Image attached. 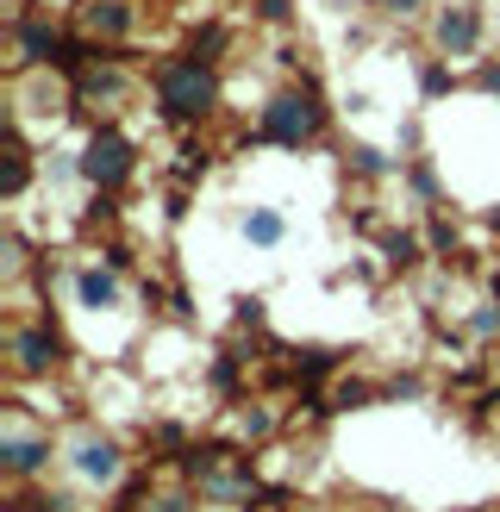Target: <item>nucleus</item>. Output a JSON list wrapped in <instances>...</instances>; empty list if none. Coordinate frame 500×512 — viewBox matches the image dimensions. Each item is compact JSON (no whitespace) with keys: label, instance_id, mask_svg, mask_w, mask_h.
I'll return each instance as SVG.
<instances>
[{"label":"nucleus","instance_id":"1","mask_svg":"<svg viewBox=\"0 0 500 512\" xmlns=\"http://www.w3.org/2000/svg\"><path fill=\"white\" fill-rule=\"evenodd\" d=\"M150 107H157L163 125L175 132H194L207 125L219 107H225V75H219V57H200V50H169L150 69Z\"/></svg>","mask_w":500,"mask_h":512},{"label":"nucleus","instance_id":"2","mask_svg":"<svg viewBox=\"0 0 500 512\" xmlns=\"http://www.w3.org/2000/svg\"><path fill=\"white\" fill-rule=\"evenodd\" d=\"M57 475L69 481L82 500H107L125 488V475H132V450L113 425L100 419H75L63 425V456H57Z\"/></svg>","mask_w":500,"mask_h":512},{"label":"nucleus","instance_id":"3","mask_svg":"<svg viewBox=\"0 0 500 512\" xmlns=\"http://www.w3.org/2000/svg\"><path fill=\"white\" fill-rule=\"evenodd\" d=\"M325 132H332V107H325V94L307 82V75L263 94L257 144H269V150H313V144H325Z\"/></svg>","mask_w":500,"mask_h":512},{"label":"nucleus","instance_id":"4","mask_svg":"<svg viewBox=\"0 0 500 512\" xmlns=\"http://www.w3.org/2000/svg\"><path fill=\"white\" fill-rule=\"evenodd\" d=\"M63 75L75 88V113H94V125L119 119L125 107H132V94H138V69L125 63L119 50H94L88 38H75Z\"/></svg>","mask_w":500,"mask_h":512},{"label":"nucleus","instance_id":"5","mask_svg":"<svg viewBox=\"0 0 500 512\" xmlns=\"http://www.w3.org/2000/svg\"><path fill=\"white\" fill-rule=\"evenodd\" d=\"M182 475L194 481V494L207 512H244L250 500L263 494V469L250 463L238 444H207V450H188Z\"/></svg>","mask_w":500,"mask_h":512},{"label":"nucleus","instance_id":"6","mask_svg":"<svg viewBox=\"0 0 500 512\" xmlns=\"http://www.w3.org/2000/svg\"><path fill=\"white\" fill-rule=\"evenodd\" d=\"M0 350H7V381L13 388H32V381H57L69 369V331L50 319V313H25V319H7V338H0Z\"/></svg>","mask_w":500,"mask_h":512},{"label":"nucleus","instance_id":"7","mask_svg":"<svg viewBox=\"0 0 500 512\" xmlns=\"http://www.w3.org/2000/svg\"><path fill=\"white\" fill-rule=\"evenodd\" d=\"M63 456V431H50L44 419H32V406H7V419H0V475H7V488H38L50 481Z\"/></svg>","mask_w":500,"mask_h":512},{"label":"nucleus","instance_id":"8","mask_svg":"<svg viewBox=\"0 0 500 512\" xmlns=\"http://www.w3.org/2000/svg\"><path fill=\"white\" fill-rule=\"evenodd\" d=\"M132 175H138V138L125 132L119 119L94 125L82 138V150H75V182L94 188L100 200H113L119 188H132Z\"/></svg>","mask_w":500,"mask_h":512},{"label":"nucleus","instance_id":"9","mask_svg":"<svg viewBox=\"0 0 500 512\" xmlns=\"http://www.w3.org/2000/svg\"><path fill=\"white\" fill-rule=\"evenodd\" d=\"M69 50H75V25L63 13H13L7 19V69L25 75V69H63L69 63Z\"/></svg>","mask_w":500,"mask_h":512},{"label":"nucleus","instance_id":"10","mask_svg":"<svg viewBox=\"0 0 500 512\" xmlns=\"http://www.w3.org/2000/svg\"><path fill=\"white\" fill-rule=\"evenodd\" d=\"M125 269H113L107 256H75V263L63 269V300H69V319L82 325V319H119L125 306Z\"/></svg>","mask_w":500,"mask_h":512},{"label":"nucleus","instance_id":"11","mask_svg":"<svg viewBox=\"0 0 500 512\" xmlns=\"http://www.w3.org/2000/svg\"><path fill=\"white\" fill-rule=\"evenodd\" d=\"M425 38H432V57L444 63H475L488 44V13L482 0H438L432 19H425Z\"/></svg>","mask_w":500,"mask_h":512},{"label":"nucleus","instance_id":"12","mask_svg":"<svg viewBox=\"0 0 500 512\" xmlns=\"http://www.w3.org/2000/svg\"><path fill=\"white\" fill-rule=\"evenodd\" d=\"M144 19H150V0H82L69 13L75 38H88L94 50H132L144 38Z\"/></svg>","mask_w":500,"mask_h":512},{"label":"nucleus","instance_id":"13","mask_svg":"<svg viewBox=\"0 0 500 512\" xmlns=\"http://www.w3.org/2000/svg\"><path fill=\"white\" fill-rule=\"evenodd\" d=\"M225 431H232V444L244 450H263L275 431H282V413H275V400H238V413L225 419Z\"/></svg>","mask_w":500,"mask_h":512},{"label":"nucleus","instance_id":"14","mask_svg":"<svg viewBox=\"0 0 500 512\" xmlns=\"http://www.w3.org/2000/svg\"><path fill=\"white\" fill-rule=\"evenodd\" d=\"M132 512H207V506H200L188 475H157V481H144V488H138Z\"/></svg>","mask_w":500,"mask_h":512},{"label":"nucleus","instance_id":"15","mask_svg":"<svg viewBox=\"0 0 500 512\" xmlns=\"http://www.w3.org/2000/svg\"><path fill=\"white\" fill-rule=\"evenodd\" d=\"M238 232H244V244H257V250H282L288 244V219L275 213V207H250L238 219Z\"/></svg>","mask_w":500,"mask_h":512},{"label":"nucleus","instance_id":"16","mask_svg":"<svg viewBox=\"0 0 500 512\" xmlns=\"http://www.w3.org/2000/svg\"><path fill=\"white\" fill-rule=\"evenodd\" d=\"M32 269H44V263L32 256V244H25V232H19V225H7V238H0V288H13V281H25Z\"/></svg>","mask_w":500,"mask_h":512},{"label":"nucleus","instance_id":"17","mask_svg":"<svg viewBox=\"0 0 500 512\" xmlns=\"http://www.w3.org/2000/svg\"><path fill=\"white\" fill-rule=\"evenodd\" d=\"M344 169H350V175H363V182H388V175H400L407 163L382 157V150H375V144H350V150H344Z\"/></svg>","mask_w":500,"mask_h":512},{"label":"nucleus","instance_id":"18","mask_svg":"<svg viewBox=\"0 0 500 512\" xmlns=\"http://www.w3.org/2000/svg\"><path fill=\"white\" fill-rule=\"evenodd\" d=\"M463 331L475 344H500V300H469L463 306Z\"/></svg>","mask_w":500,"mask_h":512},{"label":"nucleus","instance_id":"19","mask_svg":"<svg viewBox=\"0 0 500 512\" xmlns=\"http://www.w3.org/2000/svg\"><path fill=\"white\" fill-rule=\"evenodd\" d=\"M400 175H407V188H413V200H419V207H432V213H438V200H444V188H438V169L425 163V157H413V163L400 169Z\"/></svg>","mask_w":500,"mask_h":512},{"label":"nucleus","instance_id":"20","mask_svg":"<svg viewBox=\"0 0 500 512\" xmlns=\"http://www.w3.org/2000/svg\"><path fill=\"white\" fill-rule=\"evenodd\" d=\"M382 19H394V25H413V19H432V7L438 0H369Z\"/></svg>","mask_w":500,"mask_h":512},{"label":"nucleus","instance_id":"21","mask_svg":"<svg viewBox=\"0 0 500 512\" xmlns=\"http://www.w3.org/2000/svg\"><path fill=\"white\" fill-rule=\"evenodd\" d=\"M382 256H388L394 269H413L419 256H425V244H419L413 232H388V238H382Z\"/></svg>","mask_w":500,"mask_h":512},{"label":"nucleus","instance_id":"22","mask_svg":"<svg viewBox=\"0 0 500 512\" xmlns=\"http://www.w3.org/2000/svg\"><path fill=\"white\" fill-rule=\"evenodd\" d=\"M419 88L438 100V94H450V88H457V75H450V63H444V57H432V63L419 69Z\"/></svg>","mask_w":500,"mask_h":512},{"label":"nucleus","instance_id":"23","mask_svg":"<svg viewBox=\"0 0 500 512\" xmlns=\"http://www.w3.org/2000/svg\"><path fill=\"white\" fill-rule=\"evenodd\" d=\"M369 400H375L369 381H338V406H344V413H357V406H369Z\"/></svg>","mask_w":500,"mask_h":512},{"label":"nucleus","instance_id":"24","mask_svg":"<svg viewBox=\"0 0 500 512\" xmlns=\"http://www.w3.org/2000/svg\"><path fill=\"white\" fill-rule=\"evenodd\" d=\"M432 250H457V225L450 219H432Z\"/></svg>","mask_w":500,"mask_h":512},{"label":"nucleus","instance_id":"25","mask_svg":"<svg viewBox=\"0 0 500 512\" xmlns=\"http://www.w3.org/2000/svg\"><path fill=\"white\" fill-rule=\"evenodd\" d=\"M475 82H482V88H488V94L500 100V57H488V63H482V75H475Z\"/></svg>","mask_w":500,"mask_h":512},{"label":"nucleus","instance_id":"26","mask_svg":"<svg viewBox=\"0 0 500 512\" xmlns=\"http://www.w3.org/2000/svg\"><path fill=\"white\" fill-rule=\"evenodd\" d=\"M288 512H344V506H332V500H294Z\"/></svg>","mask_w":500,"mask_h":512},{"label":"nucleus","instance_id":"27","mask_svg":"<svg viewBox=\"0 0 500 512\" xmlns=\"http://www.w3.org/2000/svg\"><path fill=\"white\" fill-rule=\"evenodd\" d=\"M38 7H44V13H63V19H69L75 7H82V0H38Z\"/></svg>","mask_w":500,"mask_h":512},{"label":"nucleus","instance_id":"28","mask_svg":"<svg viewBox=\"0 0 500 512\" xmlns=\"http://www.w3.org/2000/svg\"><path fill=\"white\" fill-rule=\"evenodd\" d=\"M482 219L494 225V232H500V200H494V207H482Z\"/></svg>","mask_w":500,"mask_h":512}]
</instances>
